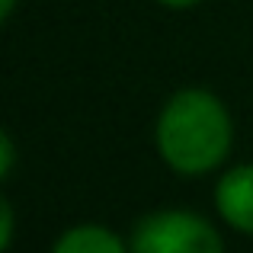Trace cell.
<instances>
[{"mask_svg": "<svg viewBox=\"0 0 253 253\" xmlns=\"http://www.w3.org/2000/svg\"><path fill=\"white\" fill-rule=\"evenodd\" d=\"M234 116L215 90L179 86L154 116V151L170 173L202 179L228 167L234 151Z\"/></svg>", "mask_w": 253, "mask_h": 253, "instance_id": "6da1fadb", "label": "cell"}, {"mask_svg": "<svg viewBox=\"0 0 253 253\" xmlns=\"http://www.w3.org/2000/svg\"><path fill=\"white\" fill-rule=\"evenodd\" d=\"M131 253H228L224 234L211 218L192 209H154L144 211L128 231Z\"/></svg>", "mask_w": 253, "mask_h": 253, "instance_id": "7a4b0ae2", "label": "cell"}, {"mask_svg": "<svg viewBox=\"0 0 253 253\" xmlns=\"http://www.w3.org/2000/svg\"><path fill=\"white\" fill-rule=\"evenodd\" d=\"M211 202L224 228L253 237V164H231L215 176Z\"/></svg>", "mask_w": 253, "mask_h": 253, "instance_id": "3957f363", "label": "cell"}, {"mask_svg": "<svg viewBox=\"0 0 253 253\" xmlns=\"http://www.w3.org/2000/svg\"><path fill=\"white\" fill-rule=\"evenodd\" d=\"M48 253H131V250H128V237H122L109 224L77 221V224H68L51 241Z\"/></svg>", "mask_w": 253, "mask_h": 253, "instance_id": "277c9868", "label": "cell"}, {"mask_svg": "<svg viewBox=\"0 0 253 253\" xmlns=\"http://www.w3.org/2000/svg\"><path fill=\"white\" fill-rule=\"evenodd\" d=\"M13 231H16V215H13V202L10 199H0V250L10 253L13 247Z\"/></svg>", "mask_w": 253, "mask_h": 253, "instance_id": "5b68a950", "label": "cell"}, {"mask_svg": "<svg viewBox=\"0 0 253 253\" xmlns=\"http://www.w3.org/2000/svg\"><path fill=\"white\" fill-rule=\"evenodd\" d=\"M13 164H16V141L10 131H0V179L13 176Z\"/></svg>", "mask_w": 253, "mask_h": 253, "instance_id": "8992f818", "label": "cell"}, {"mask_svg": "<svg viewBox=\"0 0 253 253\" xmlns=\"http://www.w3.org/2000/svg\"><path fill=\"white\" fill-rule=\"evenodd\" d=\"M157 6H164V10H192V6H199L202 0H154Z\"/></svg>", "mask_w": 253, "mask_h": 253, "instance_id": "52a82bcc", "label": "cell"}, {"mask_svg": "<svg viewBox=\"0 0 253 253\" xmlns=\"http://www.w3.org/2000/svg\"><path fill=\"white\" fill-rule=\"evenodd\" d=\"M16 6H19V0H0V23H10Z\"/></svg>", "mask_w": 253, "mask_h": 253, "instance_id": "ba28073f", "label": "cell"}]
</instances>
